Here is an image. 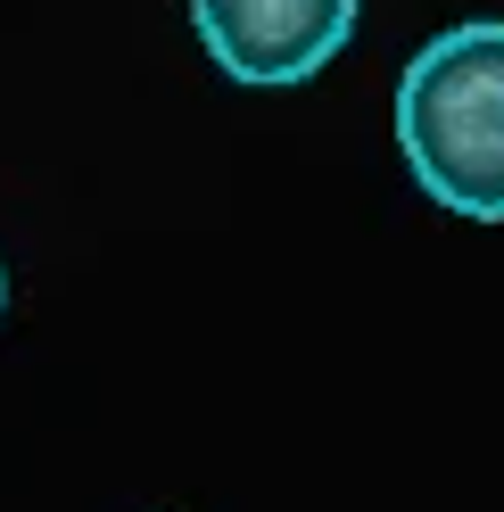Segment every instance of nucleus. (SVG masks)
Instances as JSON below:
<instances>
[{
  "label": "nucleus",
  "instance_id": "nucleus-1",
  "mask_svg": "<svg viewBox=\"0 0 504 512\" xmlns=\"http://www.w3.org/2000/svg\"><path fill=\"white\" fill-rule=\"evenodd\" d=\"M397 149L414 182L463 223H504V25L430 34L397 75Z\"/></svg>",
  "mask_w": 504,
  "mask_h": 512
},
{
  "label": "nucleus",
  "instance_id": "nucleus-2",
  "mask_svg": "<svg viewBox=\"0 0 504 512\" xmlns=\"http://www.w3.org/2000/svg\"><path fill=\"white\" fill-rule=\"evenodd\" d=\"M356 9L364 0H191V25L232 83L290 91V83H314L348 50Z\"/></svg>",
  "mask_w": 504,
  "mask_h": 512
},
{
  "label": "nucleus",
  "instance_id": "nucleus-3",
  "mask_svg": "<svg viewBox=\"0 0 504 512\" xmlns=\"http://www.w3.org/2000/svg\"><path fill=\"white\" fill-rule=\"evenodd\" d=\"M0 298H9V281H0Z\"/></svg>",
  "mask_w": 504,
  "mask_h": 512
}]
</instances>
